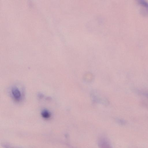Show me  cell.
Listing matches in <instances>:
<instances>
[{"instance_id": "3", "label": "cell", "mask_w": 148, "mask_h": 148, "mask_svg": "<svg viewBox=\"0 0 148 148\" xmlns=\"http://www.w3.org/2000/svg\"><path fill=\"white\" fill-rule=\"evenodd\" d=\"M41 115L43 118L46 119L50 118L51 115L50 112L46 109L42 110Z\"/></svg>"}, {"instance_id": "2", "label": "cell", "mask_w": 148, "mask_h": 148, "mask_svg": "<svg viewBox=\"0 0 148 148\" xmlns=\"http://www.w3.org/2000/svg\"><path fill=\"white\" fill-rule=\"evenodd\" d=\"M98 145L100 148H112L109 141L104 138H101L99 141Z\"/></svg>"}, {"instance_id": "4", "label": "cell", "mask_w": 148, "mask_h": 148, "mask_svg": "<svg viewBox=\"0 0 148 148\" xmlns=\"http://www.w3.org/2000/svg\"><path fill=\"white\" fill-rule=\"evenodd\" d=\"M142 94L148 97V92H142Z\"/></svg>"}, {"instance_id": "1", "label": "cell", "mask_w": 148, "mask_h": 148, "mask_svg": "<svg viewBox=\"0 0 148 148\" xmlns=\"http://www.w3.org/2000/svg\"><path fill=\"white\" fill-rule=\"evenodd\" d=\"M11 93L12 97L15 101L17 102L21 101L22 95L20 91L17 87H13L11 90Z\"/></svg>"}]
</instances>
